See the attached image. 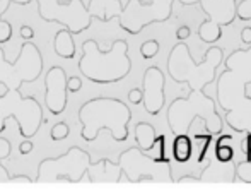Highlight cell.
<instances>
[{
    "instance_id": "obj_30",
    "label": "cell",
    "mask_w": 251,
    "mask_h": 190,
    "mask_svg": "<svg viewBox=\"0 0 251 190\" xmlns=\"http://www.w3.org/2000/svg\"><path fill=\"white\" fill-rule=\"evenodd\" d=\"M67 87H69V93H77L82 87V79L79 76H72L67 81Z\"/></svg>"
},
{
    "instance_id": "obj_14",
    "label": "cell",
    "mask_w": 251,
    "mask_h": 190,
    "mask_svg": "<svg viewBox=\"0 0 251 190\" xmlns=\"http://www.w3.org/2000/svg\"><path fill=\"white\" fill-rule=\"evenodd\" d=\"M166 76L157 65L147 67L142 77V89H144V108L152 117L159 115L166 105Z\"/></svg>"
},
{
    "instance_id": "obj_2",
    "label": "cell",
    "mask_w": 251,
    "mask_h": 190,
    "mask_svg": "<svg viewBox=\"0 0 251 190\" xmlns=\"http://www.w3.org/2000/svg\"><path fill=\"white\" fill-rule=\"evenodd\" d=\"M77 117L80 122V137L86 142L96 140L101 130H108L116 142H123L130 136L132 110L118 98H91L80 105Z\"/></svg>"
},
{
    "instance_id": "obj_34",
    "label": "cell",
    "mask_w": 251,
    "mask_h": 190,
    "mask_svg": "<svg viewBox=\"0 0 251 190\" xmlns=\"http://www.w3.org/2000/svg\"><path fill=\"white\" fill-rule=\"evenodd\" d=\"M33 149H34V144H33V140L31 139H24L23 142L19 144V153L23 154H29V153H33Z\"/></svg>"
},
{
    "instance_id": "obj_4",
    "label": "cell",
    "mask_w": 251,
    "mask_h": 190,
    "mask_svg": "<svg viewBox=\"0 0 251 190\" xmlns=\"http://www.w3.org/2000/svg\"><path fill=\"white\" fill-rule=\"evenodd\" d=\"M224 60V48L210 45L203 54L201 62L197 63L190 54L188 45L185 41H179L171 48L166 65H168V76L176 84H188L190 89L205 91V87L215 81L219 67Z\"/></svg>"
},
{
    "instance_id": "obj_35",
    "label": "cell",
    "mask_w": 251,
    "mask_h": 190,
    "mask_svg": "<svg viewBox=\"0 0 251 190\" xmlns=\"http://www.w3.org/2000/svg\"><path fill=\"white\" fill-rule=\"evenodd\" d=\"M241 41L245 45H248V47H251V26H246L241 29Z\"/></svg>"
},
{
    "instance_id": "obj_9",
    "label": "cell",
    "mask_w": 251,
    "mask_h": 190,
    "mask_svg": "<svg viewBox=\"0 0 251 190\" xmlns=\"http://www.w3.org/2000/svg\"><path fill=\"white\" fill-rule=\"evenodd\" d=\"M173 3L175 0H128L118 24L123 31L137 36L151 24L166 23L173 14Z\"/></svg>"
},
{
    "instance_id": "obj_36",
    "label": "cell",
    "mask_w": 251,
    "mask_h": 190,
    "mask_svg": "<svg viewBox=\"0 0 251 190\" xmlns=\"http://www.w3.org/2000/svg\"><path fill=\"white\" fill-rule=\"evenodd\" d=\"M10 182H24V184H31V178L27 177V175H14L12 178H10Z\"/></svg>"
},
{
    "instance_id": "obj_22",
    "label": "cell",
    "mask_w": 251,
    "mask_h": 190,
    "mask_svg": "<svg viewBox=\"0 0 251 190\" xmlns=\"http://www.w3.org/2000/svg\"><path fill=\"white\" fill-rule=\"evenodd\" d=\"M10 153H12V144H10V140L5 139V137H0V184L10 182V178H12L9 170L2 164V161L10 156Z\"/></svg>"
},
{
    "instance_id": "obj_25",
    "label": "cell",
    "mask_w": 251,
    "mask_h": 190,
    "mask_svg": "<svg viewBox=\"0 0 251 190\" xmlns=\"http://www.w3.org/2000/svg\"><path fill=\"white\" fill-rule=\"evenodd\" d=\"M69 132H70L69 125H67L65 122H58V124H55L51 127L50 137H51V140H62V139H67Z\"/></svg>"
},
{
    "instance_id": "obj_29",
    "label": "cell",
    "mask_w": 251,
    "mask_h": 190,
    "mask_svg": "<svg viewBox=\"0 0 251 190\" xmlns=\"http://www.w3.org/2000/svg\"><path fill=\"white\" fill-rule=\"evenodd\" d=\"M128 101L132 105H140L144 101V89L140 87H133L128 91Z\"/></svg>"
},
{
    "instance_id": "obj_27",
    "label": "cell",
    "mask_w": 251,
    "mask_h": 190,
    "mask_svg": "<svg viewBox=\"0 0 251 190\" xmlns=\"http://www.w3.org/2000/svg\"><path fill=\"white\" fill-rule=\"evenodd\" d=\"M12 38V24L5 19H0V45L7 43Z\"/></svg>"
},
{
    "instance_id": "obj_7",
    "label": "cell",
    "mask_w": 251,
    "mask_h": 190,
    "mask_svg": "<svg viewBox=\"0 0 251 190\" xmlns=\"http://www.w3.org/2000/svg\"><path fill=\"white\" fill-rule=\"evenodd\" d=\"M91 154L79 146H72L56 158H45L38 164V184L47 182H70L79 184L91 166Z\"/></svg>"
},
{
    "instance_id": "obj_23",
    "label": "cell",
    "mask_w": 251,
    "mask_h": 190,
    "mask_svg": "<svg viewBox=\"0 0 251 190\" xmlns=\"http://www.w3.org/2000/svg\"><path fill=\"white\" fill-rule=\"evenodd\" d=\"M236 178L245 184H251V160L236 163Z\"/></svg>"
},
{
    "instance_id": "obj_19",
    "label": "cell",
    "mask_w": 251,
    "mask_h": 190,
    "mask_svg": "<svg viewBox=\"0 0 251 190\" xmlns=\"http://www.w3.org/2000/svg\"><path fill=\"white\" fill-rule=\"evenodd\" d=\"M173 160L179 164H185L193 156V139L190 134H176L171 146Z\"/></svg>"
},
{
    "instance_id": "obj_37",
    "label": "cell",
    "mask_w": 251,
    "mask_h": 190,
    "mask_svg": "<svg viewBox=\"0 0 251 190\" xmlns=\"http://www.w3.org/2000/svg\"><path fill=\"white\" fill-rule=\"evenodd\" d=\"M179 184H185V182H200V177H193V175H185V177L179 178Z\"/></svg>"
},
{
    "instance_id": "obj_33",
    "label": "cell",
    "mask_w": 251,
    "mask_h": 190,
    "mask_svg": "<svg viewBox=\"0 0 251 190\" xmlns=\"http://www.w3.org/2000/svg\"><path fill=\"white\" fill-rule=\"evenodd\" d=\"M190 36H192V29H190L188 26H181L176 29V40L178 41H185V40H188Z\"/></svg>"
},
{
    "instance_id": "obj_1",
    "label": "cell",
    "mask_w": 251,
    "mask_h": 190,
    "mask_svg": "<svg viewBox=\"0 0 251 190\" xmlns=\"http://www.w3.org/2000/svg\"><path fill=\"white\" fill-rule=\"evenodd\" d=\"M251 47L238 48L224 60V70L217 76V103L224 111L226 125L238 134L251 132Z\"/></svg>"
},
{
    "instance_id": "obj_3",
    "label": "cell",
    "mask_w": 251,
    "mask_h": 190,
    "mask_svg": "<svg viewBox=\"0 0 251 190\" xmlns=\"http://www.w3.org/2000/svg\"><path fill=\"white\" fill-rule=\"evenodd\" d=\"M77 67L80 74L94 84L120 82L132 70L128 43L125 40H115L108 52H102L96 40H86Z\"/></svg>"
},
{
    "instance_id": "obj_18",
    "label": "cell",
    "mask_w": 251,
    "mask_h": 190,
    "mask_svg": "<svg viewBox=\"0 0 251 190\" xmlns=\"http://www.w3.org/2000/svg\"><path fill=\"white\" fill-rule=\"evenodd\" d=\"M135 142L144 153H152V151L157 147V134H155L154 125L149 122H139L135 125Z\"/></svg>"
},
{
    "instance_id": "obj_32",
    "label": "cell",
    "mask_w": 251,
    "mask_h": 190,
    "mask_svg": "<svg viewBox=\"0 0 251 190\" xmlns=\"http://www.w3.org/2000/svg\"><path fill=\"white\" fill-rule=\"evenodd\" d=\"M19 34H21V38H23L24 41H31L34 38V29L31 26H26V24H23V26H21Z\"/></svg>"
},
{
    "instance_id": "obj_6",
    "label": "cell",
    "mask_w": 251,
    "mask_h": 190,
    "mask_svg": "<svg viewBox=\"0 0 251 190\" xmlns=\"http://www.w3.org/2000/svg\"><path fill=\"white\" fill-rule=\"evenodd\" d=\"M7 118H14L23 139H33L43 118V107L34 96H23L21 89H5L0 94V134L5 130Z\"/></svg>"
},
{
    "instance_id": "obj_10",
    "label": "cell",
    "mask_w": 251,
    "mask_h": 190,
    "mask_svg": "<svg viewBox=\"0 0 251 190\" xmlns=\"http://www.w3.org/2000/svg\"><path fill=\"white\" fill-rule=\"evenodd\" d=\"M38 16L45 23H58L75 36L87 31L94 17L82 0H36Z\"/></svg>"
},
{
    "instance_id": "obj_24",
    "label": "cell",
    "mask_w": 251,
    "mask_h": 190,
    "mask_svg": "<svg viewBox=\"0 0 251 190\" xmlns=\"http://www.w3.org/2000/svg\"><path fill=\"white\" fill-rule=\"evenodd\" d=\"M159 52V41L157 40H147L140 45V55L142 58L149 60V58H154Z\"/></svg>"
},
{
    "instance_id": "obj_16",
    "label": "cell",
    "mask_w": 251,
    "mask_h": 190,
    "mask_svg": "<svg viewBox=\"0 0 251 190\" xmlns=\"http://www.w3.org/2000/svg\"><path fill=\"white\" fill-rule=\"evenodd\" d=\"M236 178V163H222L217 158L208 160V164L203 166L200 182H232Z\"/></svg>"
},
{
    "instance_id": "obj_5",
    "label": "cell",
    "mask_w": 251,
    "mask_h": 190,
    "mask_svg": "<svg viewBox=\"0 0 251 190\" xmlns=\"http://www.w3.org/2000/svg\"><path fill=\"white\" fill-rule=\"evenodd\" d=\"M200 118L205 125V132L219 136L222 134L226 120L217 111L214 98L207 91L190 89L186 98H175L166 111V122L173 134H190L193 122Z\"/></svg>"
},
{
    "instance_id": "obj_12",
    "label": "cell",
    "mask_w": 251,
    "mask_h": 190,
    "mask_svg": "<svg viewBox=\"0 0 251 190\" xmlns=\"http://www.w3.org/2000/svg\"><path fill=\"white\" fill-rule=\"evenodd\" d=\"M236 9H238L236 0H208L201 7L207 19L199 26L197 36L207 45L217 43L222 38V29L231 26L238 17Z\"/></svg>"
},
{
    "instance_id": "obj_28",
    "label": "cell",
    "mask_w": 251,
    "mask_h": 190,
    "mask_svg": "<svg viewBox=\"0 0 251 190\" xmlns=\"http://www.w3.org/2000/svg\"><path fill=\"white\" fill-rule=\"evenodd\" d=\"M33 0H0V19H3L5 12L9 10L10 3H17V5H27L31 3Z\"/></svg>"
},
{
    "instance_id": "obj_8",
    "label": "cell",
    "mask_w": 251,
    "mask_h": 190,
    "mask_svg": "<svg viewBox=\"0 0 251 190\" xmlns=\"http://www.w3.org/2000/svg\"><path fill=\"white\" fill-rule=\"evenodd\" d=\"M43 72V55L40 48L31 41L21 45L19 55L14 62L5 58V52L0 47V84L5 89H21L23 84H31L40 79Z\"/></svg>"
},
{
    "instance_id": "obj_13",
    "label": "cell",
    "mask_w": 251,
    "mask_h": 190,
    "mask_svg": "<svg viewBox=\"0 0 251 190\" xmlns=\"http://www.w3.org/2000/svg\"><path fill=\"white\" fill-rule=\"evenodd\" d=\"M67 81L65 69L60 65H51L45 76V105L51 115H62L65 111L69 100Z\"/></svg>"
},
{
    "instance_id": "obj_20",
    "label": "cell",
    "mask_w": 251,
    "mask_h": 190,
    "mask_svg": "<svg viewBox=\"0 0 251 190\" xmlns=\"http://www.w3.org/2000/svg\"><path fill=\"white\" fill-rule=\"evenodd\" d=\"M53 50H55V54L58 55L60 58L70 60V58L75 57L77 48H75V43H74V34L70 33L67 27L65 29H60L58 33L55 34V38H53Z\"/></svg>"
},
{
    "instance_id": "obj_26",
    "label": "cell",
    "mask_w": 251,
    "mask_h": 190,
    "mask_svg": "<svg viewBox=\"0 0 251 190\" xmlns=\"http://www.w3.org/2000/svg\"><path fill=\"white\" fill-rule=\"evenodd\" d=\"M236 14H238V19L250 21L251 19V0H239Z\"/></svg>"
},
{
    "instance_id": "obj_21",
    "label": "cell",
    "mask_w": 251,
    "mask_h": 190,
    "mask_svg": "<svg viewBox=\"0 0 251 190\" xmlns=\"http://www.w3.org/2000/svg\"><path fill=\"white\" fill-rule=\"evenodd\" d=\"M214 156L222 163H232L236 156L234 137L229 136V134H219L217 140H215Z\"/></svg>"
},
{
    "instance_id": "obj_15",
    "label": "cell",
    "mask_w": 251,
    "mask_h": 190,
    "mask_svg": "<svg viewBox=\"0 0 251 190\" xmlns=\"http://www.w3.org/2000/svg\"><path fill=\"white\" fill-rule=\"evenodd\" d=\"M123 171L118 163H113L108 158L91 163L89 170H87V178L91 184H98V182H120Z\"/></svg>"
},
{
    "instance_id": "obj_31",
    "label": "cell",
    "mask_w": 251,
    "mask_h": 190,
    "mask_svg": "<svg viewBox=\"0 0 251 190\" xmlns=\"http://www.w3.org/2000/svg\"><path fill=\"white\" fill-rule=\"evenodd\" d=\"M241 149H243V153H245L246 160H251V132L246 134V137L243 139Z\"/></svg>"
},
{
    "instance_id": "obj_11",
    "label": "cell",
    "mask_w": 251,
    "mask_h": 190,
    "mask_svg": "<svg viewBox=\"0 0 251 190\" xmlns=\"http://www.w3.org/2000/svg\"><path fill=\"white\" fill-rule=\"evenodd\" d=\"M123 175L128 182H175L171 163H161L149 153H144L139 146L128 147L118 158Z\"/></svg>"
},
{
    "instance_id": "obj_17",
    "label": "cell",
    "mask_w": 251,
    "mask_h": 190,
    "mask_svg": "<svg viewBox=\"0 0 251 190\" xmlns=\"http://www.w3.org/2000/svg\"><path fill=\"white\" fill-rule=\"evenodd\" d=\"M122 0H89L87 10L100 23H109L115 17H120L123 12Z\"/></svg>"
}]
</instances>
